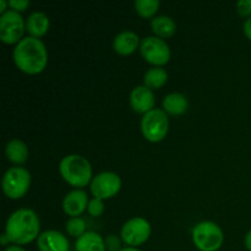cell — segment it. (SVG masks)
<instances>
[{
    "label": "cell",
    "mask_w": 251,
    "mask_h": 251,
    "mask_svg": "<svg viewBox=\"0 0 251 251\" xmlns=\"http://www.w3.org/2000/svg\"><path fill=\"white\" fill-rule=\"evenodd\" d=\"M17 68L26 74H38L46 68L48 54L43 42L36 37H25L14 49Z\"/></svg>",
    "instance_id": "obj_1"
},
{
    "label": "cell",
    "mask_w": 251,
    "mask_h": 251,
    "mask_svg": "<svg viewBox=\"0 0 251 251\" xmlns=\"http://www.w3.org/2000/svg\"><path fill=\"white\" fill-rule=\"evenodd\" d=\"M39 220L29 208L17 210L7 218L5 234L10 242L17 245L28 244L39 237Z\"/></svg>",
    "instance_id": "obj_2"
},
{
    "label": "cell",
    "mask_w": 251,
    "mask_h": 251,
    "mask_svg": "<svg viewBox=\"0 0 251 251\" xmlns=\"http://www.w3.org/2000/svg\"><path fill=\"white\" fill-rule=\"evenodd\" d=\"M60 174L70 185L76 188L86 186L92 178L91 163L80 154H69L60 162Z\"/></svg>",
    "instance_id": "obj_3"
},
{
    "label": "cell",
    "mask_w": 251,
    "mask_h": 251,
    "mask_svg": "<svg viewBox=\"0 0 251 251\" xmlns=\"http://www.w3.org/2000/svg\"><path fill=\"white\" fill-rule=\"evenodd\" d=\"M193 240L199 250L217 251L223 244V232L216 223L206 221L194 227Z\"/></svg>",
    "instance_id": "obj_4"
},
{
    "label": "cell",
    "mask_w": 251,
    "mask_h": 251,
    "mask_svg": "<svg viewBox=\"0 0 251 251\" xmlns=\"http://www.w3.org/2000/svg\"><path fill=\"white\" fill-rule=\"evenodd\" d=\"M169 120L167 113L162 109H152L144 114L141 120V130L144 136L151 142H158L166 137L168 132Z\"/></svg>",
    "instance_id": "obj_5"
},
{
    "label": "cell",
    "mask_w": 251,
    "mask_h": 251,
    "mask_svg": "<svg viewBox=\"0 0 251 251\" xmlns=\"http://www.w3.org/2000/svg\"><path fill=\"white\" fill-rule=\"evenodd\" d=\"M31 185V174L22 167L7 169L2 178V190L10 199H20Z\"/></svg>",
    "instance_id": "obj_6"
},
{
    "label": "cell",
    "mask_w": 251,
    "mask_h": 251,
    "mask_svg": "<svg viewBox=\"0 0 251 251\" xmlns=\"http://www.w3.org/2000/svg\"><path fill=\"white\" fill-rule=\"evenodd\" d=\"M140 51L149 63L154 64L157 66L164 65L171 59L169 46L166 41H163L159 37H145L140 44Z\"/></svg>",
    "instance_id": "obj_7"
},
{
    "label": "cell",
    "mask_w": 251,
    "mask_h": 251,
    "mask_svg": "<svg viewBox=\"0 0 251 251\" xmlns=\"http://www.w3.org/2000/svg\"><path fill=\"white\" fill-rule=\"evenodd\" d=\"M26 24L19 11L7 10L0 17V38L4 43H19Z\"/></svg>",
    "instance_id": "obj_8"
},
{
    "label": "cell",
    "mask_w": 251,
    "mask_h": 251,
    "mask_svg": "<svg viewBox=\"0 0 251 251\" xmlns=\"http://www.w3.org/2000/svg\"><path fill=\"white\" fill-rule=\"evenodd\" d=\"M120 235L125 244L136 248L149 239L151 235V226L142 217L131 218L123 226Z\"/></svg>",
    "instance_id": "obj_9"
},
{
    "label": "cell",
    "mask_w": 251,
    "mask_h": 251,
    "mask_svg": "<svg viewBox=\"0 0 251 251\" xmlns=\"http://www.w3.org/2000/svg\"><path fill=\"white\" fill-rule=\"evenodd\" d=\"M122 188L119 176L113 172H103L97 174L91 181V193L97 199H109L118 194Z\"/></svg>",
    "instance_id": "obj_10"
},
{
    "label": "cell",
    "mask_w": 251,
    "mask_h": 251,
    "mask_svg": "<svg viewBox=\"0 0 251 251\" xmlns=\"http://www.w3.org/2000/svg\"><path fill=\"white\" fill-rule=\"evenodd\" d=\"M130 104L132 109L137 113H145L153 109L154 95L152 90L146 86H137L131 91L130 95Z\"/></svg>",
    "instance_id": "obj_11"
},
{
    "label": "cell",
    "mask_w": 251,
    "mask_h": 251,
    "mask_svg": "<svg viewBox=\"0 0 251 251\" xmlns=\"http://www.w3.org/2000/svg\"><path fill=\"white\" fill-rule=\"evenodd\" d=\"M37 245L41 251H69L68 239L56 230H47L39 234Z\"/></svg>",
    "instance_id": "obj_12"
},
{
    "label": "cell",
    "mask_w": 251,
    "mask_h": 251,
    "mask_svg": "<svg viewBox=\"0 0 251 251\" xmlns=\"http://www.w3.org/2000/svg\"><path fill=\"white\" fill-rule=\"evenodd\" d=\"M88 198L87 194L83 190H73L65 196L63 201V208L66 215L77 217L78 215L83 212L88 206Z\"/></svg>",
    "instance_id": "obj_13"
},
{
    "label": "cell",
    "mask_w": 251,
    "mask_h": 251,
    "mask_svg": "<svg viewBox=\"0 0 251 251\" xmlns=\"http://www.w3.org/2000/svg\"><path fill=\"white\" fill-rule=\"evenodd\" d=\"M139 44L141 43H140L137 33H135L134 31H123L115 37L113 46H114V50L117 53L127 55L136 50Z\"/></svg>",
    "instance_id": "obj_14"
},
{
    "label": "cell",
    "mask_w": 251,
    "mask_h": 251,
    "mask_svg": "<svg viewBox=\"0 0 251 251\" xmlns=\"http://www.w3.org/2000/svg\"><path fill=\"white\" fill-rule=\"evenodd\" d=\"M26 29L32 37L39 38L49 29V19L44 12L34 11L27 17Z\"/></svg>",
    "instance_id": "obj_15"
},
{
    "label": "cell",
    "mask_w": 251,
    "mask_h": 251,
    "mask_svg": "<svg viewBox=\"0 0 251 251\" xmlns=\"http://www.w3.org/2000/svg\"><path fill=\"white\" fill-rule=\"evenodd\" d=\"M76 251H105L104 239L96 232H86L77 239Z\"/></svg>",
    "instance_id": "obj_16"
},
{
    "label": "cell",
    "mask_w": 251,
    "mask_h": 251,
    "mask_svg": "<svg viewBox=\"0 0 251 251\" xmlns=\"http://www.w3.org/2000/svg\"><path fill=\"white\" fill-rule=\"evenodd\" d=\"M188 100L183 93H171V95L166 96L163 100L164 112L172 115H180L185 113L188 109Z\"/></svg>",
    "instance_id": "obj_17"
},
{
    "label": "cell",
    "mask_w": 251,
    "mask_h": 251,
    "mask_svg": "<svg viewBox=\"0 0 251 251\" xmlns=\"http://www.w3.org/2000/svg\"><path fill=\"white\" fill-rule=\"evenodd\" d=\"M5 152H6L7 159L11 161L12 163H25L28 158V149H27L26 144L19 139H14L7 142Z\"/></svg>",
    "instance_id": "obj_18"
},
{
    "label": "cell",
    "mask_w": 251,
    "mask_h": 251,
    "mask_svg": "<svg viewBox=\"0 0 251 251\" xmlns=\"http://www.w3.org/2000/svg\"><path fill=\"white\" fill-rule=\"evenodd\" d=\"M151 26L157 36L164 37V38L173 36L176 29V25L174 20L172 17L166 16V15L153 17L151 21Z\"/></svg>",
    "instance_id": "obj_19"
},
{
    "label": "cell",
    "mask_w": 251,
    "mask_h": 251,
    "mask_svg": "<svg viewBox=\"0 0 251 251\" xmlns=\"http://www.w3.org/2000/svg\"><path fill=\"white\" fill-rule=\"evenodd\" d=\"M167 78H168L167 71L163 68L156 66V68L147 70L144 76V82L145 86L149 87L150 90H156V88H161L167 82Z\"/></svg>",
    "instance_id": "obj_20"
},
{
    "label": "cell",
    "mask_w": 251,
    "mask_h": 251,
    "mask_svg": "<svg viewBox=\"0 0 251 251\" xmlns=\"http://www.w3.org/2000/svg\"><path fill=\"white\" fill-rule=\"evenodd\" d=\"M159 0H136L135 9L142 17H151L159 7Z\"/></svg>",
    "instance_id": "obj_21"
},
{
    "label": "cell",
    "mask_w": 251,
    "mask_h": 251,
    "mask_svg": "<svg viewBox=\"0 0 251 251\" xmlns=\"http://www.w3.org/2000/svg\"><path fill=\"white\" fill-rule=\"evenodd\" d=\"M66 230L71 237L80 238L86 233V223L82 218L73 217L66 222Z\"/></svg>",
    "instance_id": "obj_22"
},
{
    "label": "cell",
    "mask_w": 251,
    "mask_h": 251,
    "mask_svg": "<svg viewBox=\"0 0 251 251\" xmlns=\"http://www.w3.org/2000/svg\"><path fill=\"white\" fill-rule=\"evenodd\" d=\"M87 208L88 213H90L91 216L98 217V216L102 215L103 211H104V203H103V201L100 200V199L93 198L92 200H90V202H88Z\"/></svg>",
    "instance_id": "obj_23"
},
{
    "label": "cell",
    "mask_w": 251,
    "mask_h": 251,
    "mask_svg": "<svg viewBox=\"0 0 251 251\" xmlns=\"http://www.w3.org/2000/svg\"><path fill=\"white\" fill-rule=\"evenodd\" d=\"M105 248L109 251H120L122 250V244H120V239L115 234L108 235L104 239Z\"/></svg>",
    "instance_id": "obj_24"
},
{
    "label": "cell",
    "mask_w": 251,
    "mask_h": 251,
    "mask_svg": "<svg viewBox=\"0 0 251 251\" xmlns=\"http://www.w3.org/2000/svg\"><path fill=\"white\" fill-rule=\"evenodd\" d=\"M237 9L242 16L251 15V0H240L237 2Z\"/></svg>",
    "instance_id": "obj_25"
},
{
    "label": "cell",
    "mask_w": 251,
    "mask_h": 251,
    "mask_svg": "<svg viewBox=\"0 0 251 251\" xmlns=\"http://www.w3.org/2000/svg\"><path fill=\"white\" fill-rule=\"evenodd\" d=\"M9 5L15 11H22L28 6L29 1L28 0H11V1H9Z\"/></svg>",
    "instance_id": "obj_26"
},
{
    "label": "cell",
    "mask_w": 251,
    "mask_h": 251,
    "mask_svg": "<svg viewBox=\"0 0 251 251\" xmlns=\"http://www.w3.org/2000/svg\"><path fill=\"white\" fill-rule=\"evenodd\" d=\"M244 33L245 36L251 41V16L245 21L244 24Z\"/></svg>",
    "instance_id": "obj_27"
},
{
    "label": "cell",
    "mask_w": 251,
    "mask_h": 251,
    "mask_svg": "<svg viewBox=\"0 0 251 251\" xmlns=\"http://www.w3.org/2000/svg\"><path fill=\"white\" fill-rule=\"evenodd\" d=\"M245 247H247L248 250L251 251V230L248 233L247 237H245Z\"/></svg>",
    "instance_id": "obj_28"
},
{
    "label": "cell",
    "mask_w": 251,
    "mask_h": 251,
    "mask_svg": "<svg viewBox=\"0 0 251 251\" xmlns=\"http://www.w3.org/2000/svg\"><path fill=\"white\" fill-rule=\"evenodd\" d=\"M5 251H26V250L22 249V248L19 247V245H11V247L6 248V250Z\"/></svg>",
    "instance_id": "obj_29"
},
{
    "label": "cell",
    "mask_w": 251,
    "mask_h": 251,
    "mask_svg": "<svg viewBox=\"0 0 251 251\" xmlns=\"http://www.w3.org/2000/svg\"><path fill=\"white\" fill-rule=\"evenodd\" d=\"M6 5H7V2L5 1V0H1V1H0V11H1L2 14L5 12V7H6Z\"/></svg>",
    "instance_id": "obj_30"
},
{
    "label": "cell",
    "mask_w": 251,
    "mask_h": 251,
    "mask_svg": "<svg viewBox=\"0 0 251 251\" xmlns=\"http://www.w3.org/2000/svg\"><path fill=\"white\" fill-rule=\"evenodd\" d=\"M7 242H10L9 238H7V235L6 234H2L1 235V244L2 245H6Z\"/></svg>",
    "instance_id": "obj_31"
},
{
    "label": "cell",
    "mask_w": 251,
    "mask_h": 251,
    "mask_svg": "<svg viewBox=\"0 0 251 251\" xmlns=\"http://www.w3.org/2000/svg\"><path fill=\"white\" fill-rule=\"evenodd\" d=\"M120 251H140L137 248H131V247H126V248H123Z\"/></svg>",
    "instance_id": "obj_32"
}]
</instances>
